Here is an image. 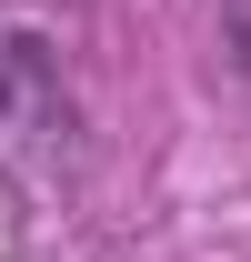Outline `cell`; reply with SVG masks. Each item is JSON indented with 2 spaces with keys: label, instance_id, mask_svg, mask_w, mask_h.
I'll list each match as a JSON object with an SVG mask.
<instances>
[{
  "label": "cell",
  "instance_id": "cell-2",
  "mask_svg": "<svg viewBox=\"0 0 251 262\" xmlns=\"http://www.w3.org/2000/svg\"><path fill=\"white\" fill-rule=\"evenodd\" d=\"M221 51H231V71L251 81V0H221Z\"/></svg>",
  "mask_w": 251,
  "mask_h": 262
},
{
  "label": "cell",
  "instance_id": "cell-1",
  "mask_svg": "<svg viewBox=\"0 0 251 262\" xmlns=\"http://www.w3.org/2000/svg\"><path fill=\"white\" fill-rule=\"evenodd\" d=\"M70 162V81L61 40L31 10H0V182L10 192H51Z\"/></svg>",
  "mask_w": 251,
  "mask_h": 262
}]
</instances>
